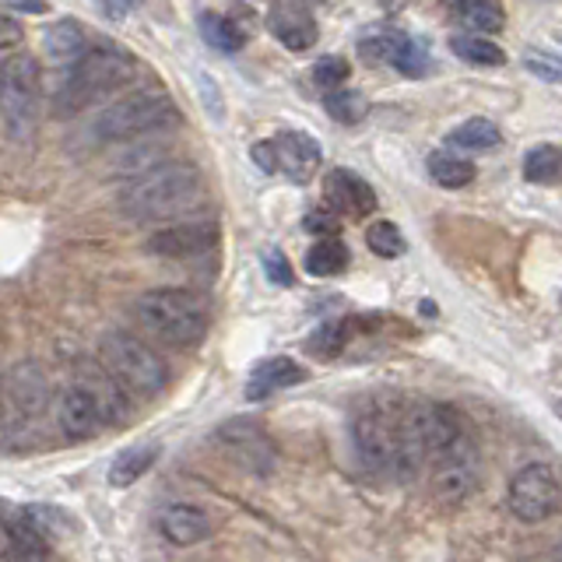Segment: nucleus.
<instances>
[{
  "instance_id": "f3484780",
  "label": "nucleus",
  "mask_w": 562,
  "mask_h": 562,
  "mask_svg": "<svg viewBox=\"0 0 562 562\" xmlns=\"http://www.w3.org/2000/svg\"><path fill=\"white\" fill-rule=\"evenodd\" d=\"M158 531L169 544H180V549H190V544H201L211 538V517L201 506L190 503H169L158 509Z\"/></svg>"
},
{
  "instance_id": "6e6552de",
  "label": "nucleus",
  "mask_w": 562,
  "mask_h": 562,
  "mask_svg": "<svg viewBox=\"0 0 562 562\" xmlns=\"http://www.w3.org/2000/svg\"><path fill=\"white\" fill-rule=\"evenodd\" d=\"M49 380L35 362H18L0 383V426L11 436L32 432L35 422L49 412Z\"/></svg>"
},
{
  "instance_id": "c9c22d12",
  "label": "nucleus",
  "mask_w": 562,
  "mask_h": 562,
  "mask_svg": "<svg viewBox=\"0 0 562 562\" xmlns=\"http://www.w3.org/2000/svg\"><path fill=\"white\" fill-rule=\"evenodd\" d=\"M524 67L538 75L541 81H562V57L555 53H544V49H527L524 53Z\"/></svg>"
},
{
  "instance_id": "423d86ee",
  "label": "nucleus",
  "mask_w": 562,
  "mask_h": 562,
  "mask_svg": "<svg viewBox=\"0 0 562 562\" xmlns=\"http://www.w3.org/2000/svg\"><path fill=\"white\" fill-rule=\"evenodd\" d=\"M99 366L123 386V394L134 397H158L169 383V366L162 362V356L148 341H140L137 334L127 330L102 334Z\"/></svg>"
},
{
  "instance_id": "0eeeda50",
  "label": "nucleus",
  "mask_w": 562,
  "mask_h": 562,
  "mask_svg": "<svg viewBox=\"0 0 562 562\" xmlns=\"http://www.w3.org/2000/svg\"><path fill=\"white\" fill-rule=\"evenodd\" d=\"M176 123H180V105L166 92H131L105 105L95 116L92 131L102 145H123V140L162 134Z\"/></svg>"
},
{
  "instance_id": "393cba45",
  "label": "nucleus",
  "mask_w": 562,
  "mask_h": 562,
  "mask_svg": "<svg viewBox=\"0 0 562 562\" xmlns=\"http://www.w3.org/2000/svg\"><path fill=\"white\" fill-rule=\"evenodd\" d=\"M450 49H453L461 60L479 64V67H503V64H506V49H503L499 43L485 40V35L457 32V35H450Z\"/></svg>"
},
{
  "instance_id": "4be33fe9",
  "label": "nucleus",
  "mask_w": 562,
  "mask_h": 562,
  "mask_svg": "<svg viewBox=\"0 0 562 562\" xmlns=\"http://www.w3.org/2000/svg\"><path fill=\"white\" fill-rule=\"evenodd\" d=\"M453 25L468 29V35H485V32H499L506 22V11L499 4H488V0H464V4H450Z\"/></svg>"
},
{
  "instance_id": "7ed1b4c3",
  "label": "nucleus",
  "mask_w": 562,
  "mask_h": 562,
  "mask_svg": "<svg viewBox=\"0 0 562 562\" xmlns=\"http://www.w3.org/2000/svg\"><path fill=\"white\" fill-rule=\"evenodd\" d=\"M429 468H432V496L439 503H461L482 482L479 443H474L464 418L450 404H432Z\"/></svg>"
},
{
  "instance_id": "a878e982",
  "label": "nucleus",
  "mask_w": 562,
  "mask_h": 562,
  "mask_svg": "<svg viewBox=\"0 0 562 562\" xmlns=\"http://www.w3.org/2000/svg\"><path fill=\"white\" fill-rule=\"evenodd\" d=\"M524 180L527 183H562V148L559 145H538L524 155Z\"/></svg>"
},
{
  "instance_id": "473e14b6",
  "label": "nucleus",
  "mask_w": 562,
  "mask_h": 562,
  "mask_svg": "<svg viewBox=\"0 0 562 562\" xmlns=\"http://www.w3.org/2000/svg\"><path fill=\"white\" fill-rule=\"evenodd\" d=\"M391 67H397L404 78H422V75H429V70H432V57L418 40H404Z\"/></svg>"
},
{
  "instance_id": "ea45409f",
  "label": "nucleus",
  "mask_w": 562,
  "mask_h": 562,
  "mask_svg": "<svg viewBox=\"0 0 562 562\" xmlns=\"http://www.w3.org/2000/svg\"><path fill=\"white\" fill-rule=\"evenodd\" d=\"M11 11H22V14H46V4H11Z\"/></svg>"
},
{
  "instance_id": "4468645a",
  "label": "nucleus",
  "mask_w": 562,
  "mask_h": 562,
  "mask_svg": "<svg viewBox=\"0 0 562 562\" xmlns=\"http://www.w3.org/2000/svg\"><path fill=\"white\" fill-rule=\"evenodd\" d=\"M53 418H57V429L64 432V439L70 443H81V439H92L105 429L102 408L95 404V397L85 391V386H67V391L53 404Z\"/></svg>"
},
{
  "instance_id": "c85d7f7f",
  "label": "nucleus",
  "mask_w": 562,
  "mask_h": 562,
  "mask_svg": "<svg viewBox=\"0 0 562 562\" xmlns=\"http://www.w3.org/2000/svg\"><path fill=\"white\" fill-rule=\"evenodd\" d=\"M429 176H432L439 187L461 190V187H468L474 180V166L464 162V158H457V155L436 151V155H429Z\"/></svg>"
},
{
  "instance_id": "79ce46f5",
  "label": "nucleus",
  "mask_w": 562,
  "mask_h": 562,
  "mask_svg": "<svg viewBox=\"0 0 562 562\" xmlns=\"http://www.w3.org/2000/svg\"><path fill=\"white\" fill-rule=\"evenodd\" d=\"M555 408H559V412H562V401H559V404H555Z\"/></svg>"
},
{
  "instance_id": "b1692460",
  "label": "nucleus",
  "mask_w": 562,
  "mask_h": 562,
  "mask_svg": "<svg viewBox=\"0 0 562 562\" xmlns=\"http://www.w3.org/2000/svg\"><path fill=\"white\" fill-rule=\"evenodd\" d=\"M201 35L207 40V46H215L222 53H239L246 40H250V32H246L243 22H236V18H228V14H215V11L201 14Z\"/></svg>"
},
{
  "instance_id": "e433bc0d",
  "label": "nucleus",
  "mask_w": 562,
  "mask_h": 562,
  "mask_svg": "<svg viewBox=\"0 0 562 562\" xmlns=\"http://www.w3.org/2000/svg\"><path fill=\"white\" fill-rule=\"evenodd\" d=\"M22 43H25V32H22V25H18L14 18L0 14V60H11L14 53L22 49Z\"/></svg>"
},
{
  "instance_id": "ddd939ff",
  "label": "nucleus",
  "mask_w": 562,
  "mask_h": 562,
  "mask_svg": "<svg viewBox=\"0 0 562 562\" xmlns=\"http://www.w3.org/2000/svg\"><path fill=\"white\" fill-rule=\"evenodd\" d=\"M215 246H218L215 222H176L148 236V254L166 260H193L211 254Z\"/></svg>"
},
{
  "instance_id": "a19ab883",
  "label": "nucleus",
  "mask_w": 562,
  "mask_h": 562,
  "mask_svg": "<svg viewBox=\"0 0 562 562\" xmlns=\"http://www.w3.org/2000/svg\"><path fill=\"white\" fill-rule=\"evenodd\" d=\"M102 11H105V14H110V18H123V14H127L131 8H127V4H105Z\"/></svg>"
},
{
  "instance_id": "412c9836",
  "label": "nucleus",
  "mask_w": 562,
  "mask_h": 562,
  "mask_svg": "<svg viewBox=\"0 0 562 562\" xmlns=\"http://www.w3.org/2000/svg\"><path fill=\"white\" fill-rule=\"evenodd\" d=\"M0 562H46V541L25 514L0 524Z\"/></svg>"
},
{
  "instance_id": "7c9ffc66",
  "label": "nucleus",
  "mask_w": 562,
  "mask_h": 562,
  "mask_svg": "<svg viewBox=\"0 0 562 562\" xmlns=\"http://www.w3.org/2000/svg\"><path fill=\"white\" fill-rule=\"evenodd\" d=\"M366 246L373 250L376 257H386V260H394L404 254V236H401V228L394 222H373L366 228Z\"/></svg>"
},
{
  "instance_id": "39448f33",
  "label": "nucleus",
  "mask_w": 562,
  "mask_h": 562,
  "mask_svg": "<svg viewBox=\"0 0 562 562\" xmlns=\"http://www.w3.org/2000/svg\"><path fill=\"white\" fill-rule=\"evenodd\" d=\"M134 316L151 338L172 348H190L207 334V306L190 289H148L134 299Z\"/></svg>"
},
{
  "instance_id": "72a5a7b5",
  "label": "nucleus",
  "mask_w": 562,
  "mask_h": 562,
  "mask_svg": "<svg viewBox=\"0 0 562 562\" xmlns=\"http://www.w3.org/2000/svg\"><path fill=\"white\" fill-rule=\"evenodd\" d=\"M345 341H348V321H330V324H324L321 330L313 334L306 348L313 351V356L334 359L345 348Z\"/></svg>"
},
{
  "instance_id": "a211bd4d",
  "label": "nucleus",
  "mask_w": 562,
  "mask_h": 562,
  "mask_svg": "<svg viewBox=\"0 0 562 562\" xmlns=\"http://www.w3.org/2000/svg\"><path fill=\"white\" fill-rule=\"evenodd\" d=\"M78 386H85L88 394L95 397V404L102 408V418L105 426H123L127 422V394H123V386L105 373V369L99 362H81L78 366Z\"/></svg>"
},
{
  "instance_id": "bb28decb",
  "label": "nucleus",
  "mask_w": 562,
  "mask_h": 562,
  "mask_svg": "<svg viewBox=\"0 0 562 562\" xmlns=\"http://www.w3.org/2000/svg\"><path fill=\"white\" fill-rule=\"evenodd\" d=\"M447 140L453 148H464V151H492V148H499L503 137H499V127L492 120L474 116V120L461 123V127H453Z\"/></svg>"
},
{
  "instance_id": "2f4dec72",
  "label": "nucleus",
  "mask_w": 562,
  "mask_h": 562,
  "mask_svg": "<svg viewBox=\"0 0 562 562\" xmlns=\"http://www.w3.org/2000/svg\"><path fill=\"white\" fill-rule=\"evenodd\" d=\"M404 40H408V35H401L394 29H383L376 35H366V40H362V57L369 64H394V57H397V49H401Z\"/></svg>"
},
{
  "instance_id": "f257e3e1",
  "label": "nucleus",
  "mask_w": 562,
  "mask_h": 562,
  "mask_svg": "<svg viewBox=\"0 0 562 562\" xmlns=\"http://www.w3.org/2000/svg\"><path fill=\"white\" fill-rule=\"evenodd\" d=\"M429 418L432 404L404 394H376L362 401L351 422L362 464L376 474L408 482L429 464Z\"/></svg>"
},
{
  "instance_id": "c756f323",
  "label": "nucleus",
  "mask_w": 562,
  "mask_h": 562,
  "mask_svg": "<svg viewBox=\"0 0 562 562\" xmlns=\"http://www.w3.org/2000/svg\"><path fill=\"white\" fill-rule=\"evenodd\" d=\"M324 110L330 120L345 123V127H351V123H362L366 113H369V99L362 92H356V88H338V92H330L324 99Z\"/></svg>"
},
{
  "instance_id": "2eb2a0df",
  "label": "nucleus",
  "mask_w": 562,
  "mask_h": 562,
  "mask_svg": "<svg viewBox=\"0 0 562 562\" xmlns=\"http://www.w3.org/2000/svg\"><path fill=\"white\" fill-rule=\"evenodd\" d=\"M324 201L334 218H366L376 211V190L369 187L359 172L351 169H330L324 180Z\"/></svg>"
},
{
  "instance_id": "9d476101",
  "label": "nucleus",
  "mask_w": 562,
  "mask_h": 562,
  "mask_svg": "<svg viewBox=\"0 0 562 562\" xmlns=\"http://www.w3.org/2000/svg\"><path fill=\"white\" fill-rule=\"evenodd\" d=\"M250 155L263 172H278L292 183L313 180V172L324 162L321 145H316L306 131H281L268 140H260V145H254Z\"/></svg>"
},
{
  "instance_id": "dca6fc26",
  "label": "nucleus",
  "mask_w": 562,
  "mask_h": 562,
  "mask_svg": "<svg viewBox=\"0 0 562 562\" xmlns=\"http://www.w3.org/2000/svg\"><path fill=\"white\" fill-rule=\"evenodd\" d=\"M268 32L292 53L313 49L316 40H321V25H316V18L306 4H271Z\"/></svg>"
},
{
  "instance_id": "20e7f679",
  "label": "nucleus",
  "mask_w": 562,
  "mask_h": 562,
  "mask_svg": "<svg viewBox=\"0 0 562 562\" xmlns=\"http://www.w3.org/2000/svg\"><path fill=\"white\" fill-rule=\"evenodd\" d=\"M134 78H137V60L127 49L113 43H95V46H88L81 64L70 70V75H64L53 99H57L60 113H78L88 102H102L116 95L120 88L131 85Z\"/></svg>"
},
{
  "instance_id": "6ab92c4d",
  "label": "nucleus",
  "mask_w": 562,
  "mask_h": 562,
  "mask_svg": "<svg viewBox=\"0 0 562 562\" xmlns=\"http://www.w3.org/2000/svg\"><path fill=\"white\" fill-rule=\"evenodd\" d=\"M43 53L53 70H64V75H70L81 57L88 53V35L85 29L75 22V18H64V22H53L43 35Z\"/></svg>"
},
{
  "instance_id": "58836bf2",
  "label": "nucleus",
  "mask_w": 562,
  "mask_h": 562,
  "mask_svg": "<svg viewBox=\"0 0 562 562\" xmlns=\"http://www.w3.org/2000/svg\"><path fill=\"white\" fill-rule=\"evenodd\" d=\"M338 218L330 215V211H310L306 215V228L310 233H321L324 239H334V233H338Z\"/></svg>"
},
{
  "instance_id": "cd10ccee",
  "label": "nucleus",
  "mask_w": 562,
  "mask_h": 562,
  "mask_svg": "<svg viewBox=\"0 0 562 562\" xmlns=\"http://www.w3.org/2000/svg\"><path fill=\"white\" fill-rule=\"evenodd\" d=\"M348 246L341 239H316L313 250L306 254V271L316 278H334L348 271Z\"/></svg>"
},
{
  "instance_id": "1a4fd4ad",
  "label": "nucleus",
  "mask_w": 562,
  "mask_h": 562,
  "mask_svg": "<svg viewBox=\"0 0 562 562\" xmlns=\"http://www.w3.org/2000/svg\"><path fill=\"white\" fill-rule=\"evenodd\" d=\"M0 110L14 140L32 137L35 113H40V67L29 53H14L0 64Z\"/></svg>"
},
{
  "instance_id": "f8f14e48",
  "label": "nucleus",
  "mask_w": 562,
  "mask_h": 562,
  "mask_svg": "<svg viewBox=\"0 0 562 562\" xmlns=\"http://www.w3.org/2000/svg\"><path fill=\"white\" fill-rule=\"evenodd\" d=\"M218 447L250 474H271L274 468V443L268 439V432L246 418L225 422L218 429Z\"/></svg>"
},
{
  "instance_id": "f03ea898",
  "label": "nucleus",
  "mask_w": 562,
  "mask_h": 562,
  "mask_svg": "<svg viewBox=\"0 0 562 562\" xmlns=\"http://www.w3.org/2000/svg\"><path fill=\"white\" fill-rule=\"evenodd\" d=\"M207 198V183L193 162H158L120 187V207L137 222H166L198 211Z\"/></svg>"
},
{
  "instance_id": "9b49d317",
  "label": "nucleus",
  "mask_w": 562,
  "mask_h": 562,
  "mask_svg": "<svg viewBox=\"0 0 562 562\" xmlns=\"http://www.w3.org/2000/svg\"><path fill=\"white\" fill-rule=\"evenodd\" d=\"M509 514L524 524L549 520L562 506V482L552 464H524L509 482Z\"/></svg>"
},
{
  "instance_id": "5701e85b",
  "label": "nucleus",
  "mask_w": 562,
  "mask_h": 562,
  "mask_svg": "<svg viewBox=\"0 0 562 562\" xmlns=\"http://www.w3.org/2000/svg\"><path fill=\"white\" fill-rule=\"evenodd\" d=\"M158 461V443H137V447H127L116 461L110 464V485L113 488H127L134 485L140 474H148V468Z\"/></svg>"
},
{
  "instance_id": "f704fd0d",
  "label": "nucleus",
  "mask_w": 562,
  "mask_h": 562,
  "mask_svg": "<svg viewBox=\"0 0 562 562\" xmlns=\"http://www.w3.org/2000/svg\"><path fill=\"white\" fill-rule=\"evenodd\" d=\"M348 60L345 57H324V60H316L313 64V85L316 88H324V92H338V88L348 81Z\"/></svg>"
},
{
  "instance_id": "4c0bfd02",
  "label": "nucleus",
  "mask_w": 562,
  "mask_h": 562,
  "mask_svg": "<svg viewBox=\"0 0 562 562\" xmlns=\"http://www.w3.org/2000/svg\"><path fill=\"white\" fill-rule=\"evenodd\" d=\"M263 271H268V278L274 281V285H281V289H289L292 285V263H289V257L285 254H281V250H274V246H271V250L268 254H263Z\"/></svg>"
},
{
  "instance_id": "aec40b11",
  "label": "nucleus",
  "mask_w": 562,
  "mask_h": 562,
  "mask_svg": "<svg viewBox=\"0 0 562 562\" xmlns=\"http://www.w3.org/2000/svg\"><path fill=\"white\" fill-rule=\"evenodd\" d=\"M306 380V369L299 366L289 356H271L254 366L250 380H246V397L250 401H263L271 397L274 391H285V386H295Z\"/></svg>"
}]
</instances>
